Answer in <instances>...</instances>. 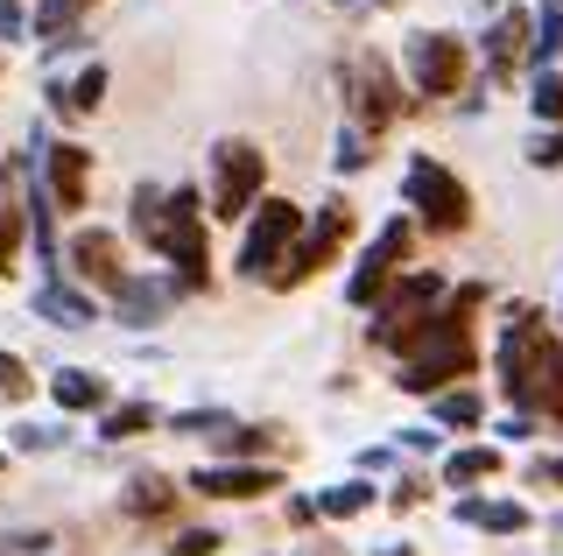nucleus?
<instances>
[{"mask_svg":"<svg viewBox=\"0 0 563 556\" xmlns=\"http://www.w3.org/2000/svg\"><path fill=\"white\" fill-rule=\"evenodd\" d=\"M493 367H500V394L521 415H550V423H563V345L542 332L536 310H515V318H507Z\"/></svg>","mask_w":563,"mask_h":556,"instance_id":"f257e3e1","label":"nucleus"},{"mask_svg":"<svg viewBox=\"0 0 563 556\" xmlns=\"http://www.w3.org/2000/svg\"><path fill=\"white\" fill-rule=\"evenodd\" d=\"M134 233L148 240L163 260H176V289H205L211 282V268H205V198L198 190H155V184H141L134 190Z\"/></svg>","mask_w":563,"mask_h":556,"instance_id":"f03ea898","label":"nucleus"},{"mask_svg":"<svg viewBox=\"0 0 563 556\" xmlns=\"http://www.w3.org/2000/svg\"><path fill=\"white\" fill-rule=\"evenodd\" d=\"M479 303H486V289H479V282H465V289H457V297L430 318V332L409 345L401 394H437V388H451L457 374L479 367V345H472V310H479Z\"/></svg>","mask_w":563,"mask_h":556,"instance_id":"7ed1b4c3","label":"nucleus"},{"mask_svg":"<svg viewBox=\"0 0 563 556\" xmlns=\"http://www.w3.org/2000/svg\"><path fill=\"white\" fill-rule=\"evenodd\" d=\"M437 303H444V282H437V268H430V275L416 268V275H401V282H387L380 303H374V345H380V353H409V345L430 332Z\"/></svg>","mask_w":563,"mask_h":556,"instance_id":"20e7f679","label":"nucleus"},{"mask_svg":"<svg viewBox=\"0 0 563 556\" xmlns=\"http://www.w3.org/2000/svg\"><path fill=\"white\" fill-rule=\"evenodd\" d=\"M261 177H268V155L254 142H240V134H225V142L211 148V212L246 219V204L261 198Z\"/></svg>","mask_w":563,"mask_h":556,"instance_id":"39448f33","label":"nucleus"},{"mask_svg":"<svg viewBox=\"0 0 563 556\" xmlns=\"http://www.w3.org/2000/svg\"><path fill=\"white\" fill-rule=\"evenodd\" d=\"M409 204H416V219L430 225V233H465L472 225V190L457 184L444 163H430V155L409 163Z\"/></svg>","mask_w":563,"mask_h":556,"instance_id":"423d86ee","label":"nucleus"},{"mask_svg":"<svg viewBox=\"0 0 563 556\" xmlns=\"http://www.w3.org/2000/svg\"><path fill=\"white\" fill-rule=\"evenodd\" d=\"M345 233H352V212H345L339 198H331L324 212H317V225H310V233H296V247L282 254V268L268 275V282H275V289H296V282H310L317 268H331V254L345 247Z\"/></svg>","mask_w":563,"mask_h":556,"instance_id":"0eeeda50","label":"nucleus"},{"mask_svg":"<svg viewBox=\"0 0 563 556\" xmlns=\"http://www.w3.org/2000/svg\"><path fill=\"white\" fill-rule=\"evenodd\" d=\"M296 233H303V212H296L289 198H261V219L246 225V247H240V268L254 275V282H268L282 268V254L296 247Z\"/></svg>","mask_w":563,"mask_h":556,"instance_id":"6e6552de","label":"nucleus"},{"mask_svg":"<svg viewBox=\"0 0 563 556\" xmlns=\"http://www.w3.org/2000/svg\"><path fill=\"white\" fill-rule=\"evenodd\" d=\"M409 78L422 99H451L457 85H465V43L457 36H409Z\"/></svg>","mask_w":563,"mask_h":556,"instance_id":"1a4fd4ad","label":"nucleus"},{"mask_svg":"<svg viewBox=\"0 0 563 556\" xmlns=\"http://www.w3.org/2000/svg\"><path fill=\"white\" fill-rule=\"evenodd\" d=\"M401 260H409V219H387L380 233H374V247L360 254V268H352L345 297H352V303L366 310V303H374V297H380L387 282H395V268H401Z\"/></svg>","mask_w":563,"mask_h":556,"instance_id":"9d476101","label":"nucleus"},{"mask_svg":"<svg viewBox=\"0 0 563 556\" xmlns=\"http://www.w3.org/2000/svg\"><path fill=\"white\" fill-rule=\"evenodd\" d=\"M70 275H78L85 289H120V282H128V268H120V240L99 233V225L78 233V240H70Z\"/></svg>","mask_w":563,"mask_h":556,"instance_id":"9b49d317","label":"nucleus"},{"mask_svg":"<svg viewBox=\"0 0 563 556\" xmlns=\"http://www.w3.org/2000/svg\"><path fill=\"white\" fill-rule=\"evenodd\" d=\"M43 177H49V198L64 204H85V184H92V148H78V142H49L43 148Z\"/></svg>","mask_w":563,"mask_h":556,"instance_id":"f8f14e48","label":"nucleus"},{"mask_svg":"<svg viewBox=\"0 0 563 556\" xmlns=\"http://www.w3.org/2000/svg\"><path fill=\"white\" fill-rule=\"evenodd\" d=\"M190 486H198L205 500H261V493L282 486V472H268V465H205Z\"/></svg>","mask_w":563,"mask_h":556,"instance_id":"ddd939ff","label":"nucleus"},{"mask_svg":"<svg viewBox=\"0 0 563 556\" xmlns=\"http://www.w3.org/2000/svg\"><path fill=\"white\" fill-rule=\"evenodd\" d=\"M352 78H360V99H352V107H360V120L380 134L387 120L401 113V99H395V71H387V57H374V49H366V57H360V71H352Z\"/></svg>","mask_w":563,"mask_h":556,"instance_id":"4468645a","label":"nucleus"},{"mask_svg":"<svg viewBox=\"0 0 563 556\" xmlns=\"http://www.w3.org/2000/svg\"><path fill=\"white\" fill-rule=\"evenodd\" d=\"M35 310H43L49 324H64V332H78V324H92V318H99L92 297H78L70 282H43V289H35Z\"/></svg>","mask_w":563,"mask_h":556,"instance_id":"2eb2a0df","label":"nucleus"},{"mask_svg":"<svg viewBox=\"0 0 563 556\" xmlns=\"http://www.w3.org/2000/svg\"><path fill=\"white\" fill-rule=\"evenodd\" d=\"M528 49V14L521 8H507L500 22H493V36H486V57H493V78H507L515 71V57Z\"/></svg>","mask_w":563,"mask_h":556,"instance_id":"dca6fc26","label":"nucleus"},{"mask_svg":"<svg viewBox=\"0 0 563 556\" xmlns=\"http://www.w3.org/2000/svg\"><path fill=\"white\" fill-rule=\"evenodd\" d=\"M35 36L43 43H78L85 36V0H35Z\"/></svg>","mask_w":563,"mask_h":556,"instance_id":"f3484780","label":"nucleus"},{"mask_svg":"<svg viewBox=\"0 0 563 556\" xmlns=\"http://www.w3.org/2000/svg\"><path fill=\"white\" fill-rule=\"evenodd\" d=\"M99 99H106V64H85L70 85H49V107L57 113H92Z\"/></svg>","mask_w":563,"mask_h":556,"instance_id":"a211bd4d","label":"nucleus"},{"mask_svg":"<svg viewBox=\"0 0 563 556\" xmlns=\"http://www.w3.org/2000/svg\"><path fill=\"white\" fill-rule=\"evenodd\" d=\"M457 514H465L472 529H493V535H521L528 529L521 500H457Z\"/></svg>","mask_w":563,"mask_h":556,"instance_id":"6ab92c4d","label":"nucleus"},{"mask_svg":"<svg viewBox=\"0 0 563 556\" xmlns=\"http://www.w3.org/2000/svg\"><path fill=\"white\" fill-rule=\"evenodd\" d=\"M113 297H120V318H128V324H141V332H148V324H155V318H163V303H169V289H155V282H134V275H128V282H120V289H113Z\"/></svg>","mask_w":563,"mask_h":556,"instance_id":"aec40b11","label":"nucleus"},{"mask_svg":"<svg viewBox=\"0 0 563 556\" xmlns=\"http://www.w3.org/2000/svg\"><path fill=\"white\" fill-rule=\"evenodd\" d=\"M49 394H57V409H99L106 402V380L85 374V367H64L57 380H49Z\"/></svg>","mask_w":563,"mask_h":556,"instance_id":"412c9836","label":"nucleus"},{"mask_svg":"<svg viewBox=\"0 0 563 556\" xmlns=\"http://www.w3.org/2000/svg\"><path fill=\"white\" fill-rule=\"evenodd\" d=\"M366 508H374V486H366V479H345V486H331V493L310 500V514H331V521H352Z\"/></svg>","mask_w":563,"mask_h":556,"instance_id":"4be33fe9","label":"nucleus"},{"mask_svg":"<svg viewBox=\"0 0 563 556\" xmlns=\"http://www.w3.org/2000/svg\"><path fill=\"white\" fill-rule=\"evenodd\" d=\"M493 472H500V451H493V444H472V451H457V458L444 465V486H479Z\"/></svg>","mask_w":563,"mask_h":556,"instance_id":"5701e85b","label":"nucleus"},{"mask_svg":"<svg viewBox=\"0 0 563 556\" xmlns=\"http://www.w3.org/2000/svg\"><path fill=\"white\" fill-rule=\"evenodd\" d=\"M169 479L163 472H141V479H128V514H163L169 508Z\"/></svg>","mask_w":563,"mask_h":556,"instance_id":"b1692460","label":"nucleus"},{"mask_svg":"<svg viewBox=\"0 0 563 556\" xmlns=\"http://www.w3.org/2000/svg\"><path fill=\"white\" fill-rule=\"evenodd\" d=\"M141 430H155V409H148V402H120L113 415H106V430H99V437L128 444V437H141Z\"/></svg>","mask_w":563,"mask_h":556,"instance_id":"393cba45","label":"nucleus"},{"mask_svg":"<svg viewBox=\"0 0 563 556\" xmlns=\"http://www.w3.org/2000/svg\"><path fill=\"white\" fill-rule=\"evenodd\" d=\"M528 49H536V64H550L563 49V8H542V22H528Z\"/></svg>","mask_w":563,"mask_h":556,"instance_id":"a878e982","label":"nucleus"},{"mask_svg":"<svg viewBox=\"0 0 563 556\" xmlns=\"http://www.w3.org/2000/svg\"><path fill=\"white\" fill-rule=\"evenodd\" d=\"M528 107H536V120H563V78H556V71H542V78H536V92H528Z\"/></svg>","mask_w":563,"mask_h":556,"instance_id":"bb28decb","label":"nucleus"},{"mask_svg":"<svg viewBox=\"0 0 563 556\" xmlns=\"http://www.w3.org/2000/svg\"><path fill=\"white\" fill-rule=\"evenodd\" d=\"M437 423L472 430V423H479V394H444V402H437Z\"/></svg>","mask_w":563,"mask_h":556,"instance_id":"cd10ccee","label":"nucleus"},{"mask_svg":"<svg viewBox=\"0 0 563 556\" xmlns=\"http://www.w3.org/2000/svg\"><path fill=\"white\" fill-rule=\"evenodd\" d=\"M14 254H22V212L0 204V275H14Z\"/></svg>","mask_w":563,"mask_h":556,"instance_id":"c85d7f7f","label":"nucleus"},{"mask_svg":"<svg viewBox=\"0 0 563 556\" xmlns=\"http://www.w3.org/2000/svg\"><path fill=\"white\" fill-rule=\"evenodd\" d=\"M219 543H225L219 529H184V535H176L169 549H176V556H211V549H219Z\"/></svg>","mask_w":563,"mask_h":556,"instance_id":"c756f323","label":"nucleus"},{"mask_svg":"<svg viewBox=\"0 0 563 556\" xmlns=\"http://www.w3.org/2000/svg\"><path fill=\"white\" fill-rule=\"evenodd\" d=\"M528 163H536V169H556V163H563V127L536 134V142H528Z\"/></svg>","mask_w":563,"mask_h":556,"instance_id":"7c9ffc66","label":"nucleus"},{"mask_svg":"<svg viewBox=\"0 0 563 556\" xmlns=\"http://www.w3.org/2000/svg\"><path fill=\"white\" fill-rule=\"evenodd\" d=\"M169 430H184V437H205V430H233V423H225L219 409H190V415H176Z\"/></svg>","mask_w":563,"mask_h":556,"instance_id":"2f4dec72","label":"nucleus"},{"mask_svg":"<svg viewBox=\"0 0 563 556\" xmlns=\"http://www.w3.org/2000/svg\"><path fill=\"white\" fill-rule=\"evenodd\" d=\"M0 394H29V367L14 353H0Z\"/></svg>","mask_w":563,"mask_h":556,"instance_id":"473e14b6","label":"nucleus"},{"mask_svg":"<svg viewBox=\"0 0 563 556\" xmlns=\"http://www.w3.org/2000/svg\"><path fill=\"white\" fill-rule=\"evenodd\" d=\"M339 169H366V142H360V134H345V142H339Z\"/></svg>","mask_w":563,"mask_h":556,"instance_id":"72a5a7b5","label":"nucleus"},{"mask_svg":"<svg viewBox=\"0 0 563 556\" xmlns=\"http://www.w3.org/2000/svg\"><path fill=\"white\" fill-rule=\"evenodd\" d=\"M500 437H507V444H528V437H536V423H528V415H507Z\"/></svg>","mask_w":563,"mask_h":556,"instance_id":"f704fd0d","label":"nucleus"},{"mask_svg":"<svg viewBox=\"0 0 563 556\" xmlns=\"http://www.w3.org/2000/svg\"><path fill=\"white\" fill-rule=\"evenodd\" d=\"M22 29H29L22 8H14V0H0V36H22Z\"/></svg>","mask_w":563,"mask_h":556,"instance_id":"c9c22d12","label":"nucleus"},{"mask_svg":"<svg viewBox=\"0 0 563 556\" xmlns=\"http://www.w3.org/2000/svg\"><path fill=\"white\" fill-rule=\"evenodd\" d=\"M536 486H563V458H536Z\"/></svg>","mask_w":563,"mask_h":556,"instance_id":"e433bc0d","label":"nucleus"},{"mask_svg":"<svg viewBox=\"0 0 563 556\" xmlns=\"http://www.w3.org/2000/svg\"><path fill=\"white\" fill-rule=\"evenodd\" d=\"M14 444H22V451H49V444H57V430H22Z\"/></svg>","mask_w":563,"mask_h":556,"instance_id":"4c0bfd02","label":"nucleus"},{"mask_svg":"<svg viewBox=\"0 0 563 556\" xmlns=\"http://www.w3.org/2000/svg\"><path fill=\"white\" fill-rule=\"evenodd\" d=\"M310 556H345V549H310Z\"/></svg>","mask_w":563,"mask_h":556,"instance_id":"58836bf2","label":"nucleus"},{"mask_svg":"<svg viewBox=\"0 0 563 556\" xmlns=\"http://www.w3.org/2000/svg\"><path fill=\"white\" fill-rule=\"evenodd\" d=\"M352 8H360V0H352ZM374 8H387V0H374Z\"/></svg>","mask_w":563,"mask_h":556,"instance_id":"ea45409f","label":"nucleus"}]
</instances>
